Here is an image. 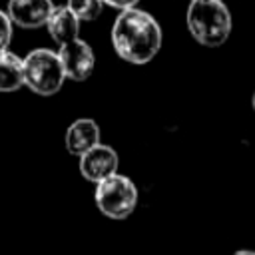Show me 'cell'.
<instances>
[{
	"label": "cell",
	"mask_w": 255,
	"mask_h": 255,
	"mask_svg": "<svg viewBox=\"0 0 255 255\" xmlns=\"http://www.w3.org/2000/svg\"><path fill=\"white\" fill-rule=\"evenodd\" d=\"M161 28L157 20L139 10L129 8L118 14L112 26V44L116 54L129 64H147L161 48Z\"/></svg>",
	"instance_id": "6da1fadb"
},
{
	"label": "cell",
	"mask_w": 255,
	"mask_h": 255,
	"mask_svg": "<svg viewBox=\"0 0 255 255\" xmlns=\"http://www.w3.org/2000/svg\"><path fill=\"white\" fill-rule=\"evenodd\" d=\"M185 24L193 40L207 48L225 44L231 34V14L221 0H191Z\"/></svg>",
	"instance_id": "7a4b0ae2"
},
{
	"label": "cell",
	"mask_w": 255,
	"mask_h": 255,
	"mask_svg": "<svg viewBox=\"0 0 255 255\" xmlns=\"http://www.w3.org/2000/svg\"><path fill=\"white\" fill-rule=\"evenodd\" d=\"M24 62V86L38 96H52L60 92L66 80L64 66L58 52L48 48H36L26 54Z\"/></svg>",
	"instance_id": "3957f363"
},
{
	"label": "cell",
	"mask_w": 255,
	"mask_h": 255,
	"mask_svg": "<svg viewBox=\"0 0 255 255\" xmlns=\"http://www.w3.org/2000/svg\"><path fill=\"white\" fill-rule=\"evenodd\" d=\"M98 209L110 217V219H126L128 215L133 213L135 203H137V189L133 181L126 175L114 173L106 177L104 181L96 183V193H94Z\"/></svg>",
	"instance_id": "277c9868"
},
{
	"label": "cell",
	"mask_w": 255,
	"mask_h": 255,
	"mask_svg": "<svg viewBox=\"0 0 255 255\" xmlns=\"http://www.w3.org/2000/svg\"><path fill=\"white\" fill-rule=\"evenodd\" d=\"M58 56L64 66L66 78H70L74 82H84L92 76L94 66H96V56H94L90 44H86L84 40L76 38V40L60 46Z\"/></svg>",
	"instance_id": "5b68a950"
},
{
	"label": "cell",
	"mask_w": 255,
	"mask_h": 255,
	"mask_svg": "<svg viewBox=\"0 0 255 255\" xmlns=\"http://www.w3.org/2000/svg\"><path fill=\"white\" fill-rule=\"evenodd\" d=\"M118 165L120 157L116 149L106 143H98L80 157V173L92 183H100L106 177L118 173Z\"/></svg>",
	"instance_id": "8992f818"
},
{
	"label": "cell",
	"mask_w": 255,
	"mask_h": 255,
	"mask_svg": "<svg viewBox=\"0 0 255 255\" xmlns=\"http://www.w3.org/2000/svg\"><path fill=\"white\" fill-rule=\"evenodd\" d=\"M54 8L52 0H8L6 14L20 28H40L48 24Z\"/></svg>",
	"instance_id": "52a82bcc"
},
{
	"label": "cell",
	"mask_w": 255,
	"mask_h": 255,
	"mask_svg": "<svg viewBox=\"0 0 255 255\" xmlns=\"http://www.w3.org/2000/svg\"><path fill=\"white\" fill-rule=\"evenodd\" d=\"M66 149L72 155L82 157L86 151L100 143V126L92 118H80L66 129Z\"/></svg>",
	"instance_id": "ba28073f"
},
{
	"label": "cell",
	"mask_w": 255,
	"mask_h": 255,
	"mask_svg": "<svg viewBox=\"0 0 255 255\" xmlns=\"http://www.w3.org/2000/svg\"><path fill=\"white\" fill-rule=\"evenodd\" d=\"M46 26H48V34L58 46H64L80 38V20L72 14L68 6H56Z\"/></svg>",
	"instance_id": "9c48e42d"
},
{
	"label": "cell",
	"mask_w": 255,
	"mask_h": 255,
	"mask_svg": "<svg viewBox=\"0 0 255 255\" xmlns=\"http://www.w3.org/2000/svg\"><path fill=\"white\" fill-rule=\"evenodd\" d=\"M24 86V62L10 50L0 52V92H16Z\"/></svg>",
	"instance_id": "30bf717a"
},
{
	"label": "cell",
	"mask_w": 255,
	"mask_h": 255,
	"mask_svg": "<svg viewBox=\"0 0 255 255\" xmlns=\"http://www.w3.org/2000/svg\"><path fill=\"white\" fill-rule=\"evenodd\" d=\"M66 6L72 10V14L82 22L96 20L104 10V0H68Z\"/></svg>",
	"instance_id": "8fae6325"
},
{
	"label": "cell",
	"mask_w": 255,
	"mask_h": 255,
	"mask_svg": "<svg viewBox=\"0 0 255 255\" xmlns=\"http://www.w3.org/2000/svg\"><path fill=\"white\" fill-rule=\"evenodd\" d=\"M12 20L10 16L0 10V52L2 50H8V44H10V38H12Z\"/></svg>",
	"instance_id": "7c38bea8"
},
{
	"label": "cell",
	"mask_w": 255,
	"mask_h": 255,
	"mask_svg": "<svg viewBox=\"0 0 255 255\" xmlns=\"http://www.w3.org/2000/svg\"><path fill=\"white\" fill-rule=\"evenodd\" d=\"M137 2H139V0H104V4H108V6H112V8L120 10V12L129 10V8H135Z\"/></svg>",
	"instance_id": "4fadbf2b"
},
{
	"label": "cell",
	"mask_w": 255,
	"mask_h": 255,
	"mask_svg": "<svg viewBox=\"0 0 255 255\" xmlns=\"http://www.w3.org/2000/svg\"><path fill=\"white\" fill-rule=\"evenodd\" d=\"M233 255H255V251H247V249H241V251H235Z\"/></svg>",
	"instance_id": "5bb4252c"
},
{
	"label": "cell",
	"mask_w": 255,
	"mask_h": 255,
	"mask_svg": "<svg viewBox=\"0 0 255 255\" xmlns=\"http://www.w3.org/2000/svg\"><path fill=\"white\" fill-rule=\"evenodd\" d=\"M251 106H253V112H255V94H253V98H251Z\"/></svg>",
	"instance_id": "9a60e30c"
}]
</instances>
